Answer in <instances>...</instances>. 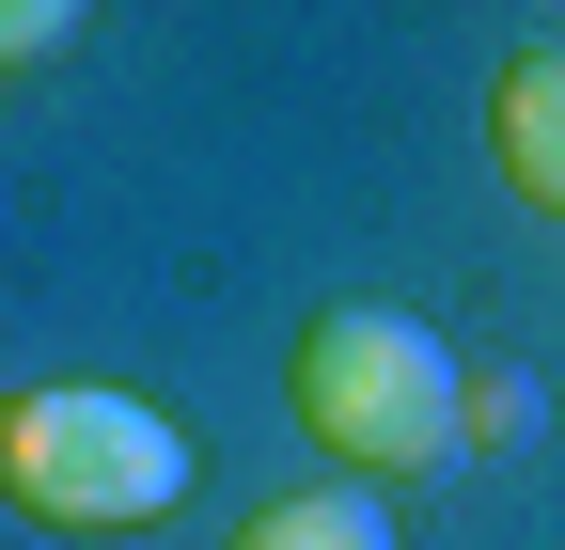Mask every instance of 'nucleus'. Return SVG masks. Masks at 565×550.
<instances>
[{"instance_id": "nucleus-4", "label": "nucleus", "mask_w": 565, "mask_h": 550, "mask_svg": "<svg viewBox=\"0 0 565 550\" xmlns=\"http://www.w3.org/2000/svg\"><path fill=\"white\" fill-rule=\"evenodd\" d=\"M236 550H408V535H393L377 488H282V504L236 519Z\"/></svg>"}, {"instance_id": "nucleus-5", "label": "nucleus", "mask_w": 565, "mask_h": 550, "mask_svg": "<svg viewBox=\"0 0 565 550\" xmlns=\"http://www.w3.org/2000/svg\"><path fill=\"white\" fill-rule=\"evenodd\" d=\"M79 17H95V0H0V80H17V63H47Z\"/></svg>"}, {"instance_id": "nucleus-3", "label": "nucleus", "mask_w": 565, "mask_h": 550, "mask_svg": "<svg viewBox=\"0 0 565 550\" xmlns=\"http://www.w3.org/2000/svg\"><path fill=\"white\" fill-rule=\"evenodd\" d=\"M487 158L519 204H565V32H534L503 80H487Z\"/></svg>"}, {"instance_id": "nucleus-1", "label": "nucleus", "mask_w": 565, "mask_h": 550, "mask_svg": "<svg viewBox=\"0 0 565 550\" xmlns=\"http://www.w3.org/2000/svg\"><path fill=\"white\" fill-rule=\"evenodd\" d=\"M0 488H17L47 535H158L189 504V425L141 409V393L63 378V393H17V409H0Z\"/></svg>"}, {"instance_id": "nucleus-2", "label": "nucleus", "mask_w": 565, "mask_h": 550, "mask_svg": "<svg viewBox=\"0 0 565 550\" xmlns=\"http://www.w3.org/2000/svg\"><path fill=\"white\" fill-rule=\"evenodd\" d=\"M456 409H471V362H456L424 315L330 299V315L299 330V425H315L345 472H424V456H456Z\"/></svg>"}, {"instance_id": "nucleus-6", "label": "nucleus", "mask_w": 565, "mask_h": 550, "mask_svg": "<svg viewBox=\"0 0 565 550\" xmlns=\"http://www.w3.org/2000/svg\"><path fill=\"white\" fill-rule=\"evenodd\" d=\"M456 441H534V378H471V409H456Z\"/></svg>"}]
</instances>
